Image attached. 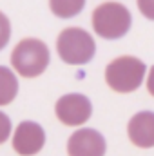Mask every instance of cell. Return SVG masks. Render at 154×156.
Instances as JSON below:
<instances>
[{"mask_svg": "<svg viewBox=\"0 0 154 156\" xmlns=\"http://www.w3.org/2000/svg\"><path fill=\"white\" fill-rule=\"evenodd\" d=\"M132 16L121 2H103L93 11V29L105 40H118L131 31Z\"/></svg>", "mask_w": 154, "mask_h": 156, "instance_id": "obj_1", "label": "cell"}, {"mask_svg": "<svg viewBox=\"0 0 154 156\" xmlns=\"http://www.w3.org/2000/svg\"><path fill=\"white\" fill-rule=\"evenodd\" d=\"M11 129H13V127H11L9 116L0 111V145H2L4 142H7V138L11 136Z\"/></svg>", "mask_w": 154, "mask_h": 156, "instance_id": "obj_12", "label": "cell"}, {"mask_svg": "<svg viewBox=\"0 0 154 156\" xmlns=\"http://www.w3.org/2000/svg\"><path fill=\"white\" fill-rule=\"evenodd\" d=\"M49 7L53 15H56L58 18H73L78 13H82V9L85 7V2L83 0H53L49 2Z\"/></svg>", "mask_w": 154, "mask_h": 156, "instance_id": "obj_10", "label": "cell"}, {"mask_svg": "<svg viewBox=\"0 0 154 156\" xmlns=\"http://www.w3.org/2000/svg\"><path fill=\"white\" fill-rule=\"evenodd\" d=\"M147 91H149L151 96H154V66L151 67L149 76H147Z\"/></svg>", "mask_w": 154, "mask_h": 156, "instance_id": "obj_14", "label": "cell"}, {"mask_svg": "<svg viewBox=\"0 0 154 156\" xmlns=\"http://www.w3.org/2000/svg\"><path fill=\"white\" fill-rule=\"evenodd\" d=\"M9 38H11V22H9V18L0 11V51L7 45Z\"/></svg>", "mask_w": 154, "mask_h": 156, "instance_id": "obj_11", "label": "cell"}, {"mask_svg": "<svg viewBox=\"0 0 154 156\" xmlns=\"http://www.w3.org/2000/svg\"><path fill=\"white\" fill-rule=\"evenodd\" d=\"M49 60H51L49 47L38 38L20 40L11 53L13 69L24 78L40 76L47 69Z\"/></svg>", "mask_w": 154, "mask_h": 156, "instance_id": "obj_2", "label": "cell"}, {"mask_svg": "<svg viewBox=\"0 0 154 156\" xmlns=\"http://www.w3.org/2000/svg\"><path fill=\"white\" fill-rule=\"evenodd\" d=\"M54 115L67 127H80L91 118L93 104L85 94L69 93L58 98V102L54 104Z\"/></svg>", "mask_w": 154, "mask_h": 156, "instance_id": "obj_5", "label": "cell"}, {"mask_svg": "<svg viewBox=\"0 0 154 156\" xmlns=\"http://www.w3.org/2000/svg\"><path fill=\"white\" fill-rule=\"evenodd\" d=\"M18 94V80L15 71L5 66H0V107L9 105Z\"/></svg>", "mask_w": 154, "mask_h": 156, "instance_id": "obj_9", "label": "cell"}, {"mask_svg": "<svg viewBox=\"0 0 154 156\" xmlns=\"http://www.w3.org/2000/svg\"><path fill=\"white\" fill-rule=\"evenodd\" d=\"M107 144L96 129H78L67 140L69 156H105Z\"/></svg>", "mask_w": 154, "mask_h": 156, "instance_id": "obj_7", "label": "cell"}, {"mask_svg": "<svg viewBox=\"0 0 154 156\" xmlns=\"http://www.w3.org/2000/svg\"><path fill=\"white\" fill-rule=\"evenodd\" d=\"M127 136L131 144L140 149H152L154 147V113L152 111H140L129 120L127 123Z\"/></svg>", "mask_w": 154, "mask_h": 156, "instance_id": "obj_8", "label": "cell"}, {"mask_svg": "<svg viewBox=\"0 0 154 156\" xmlns=\"http://www.w3.org/2000/svg\"><path fill=\"white\" fill-rule=\"evenodd\" d=\"M44 145H45V133L40 123L24 120L16 125L13 134V149L16 154L35 156L44 149Z\"/></svg>", "mask_w": 154, "mask_h": 156, "instance_id": "obj_6", "label": "cell"}, {"mask_svg": "<svg viewBox=\"0 0 154 156\" xmlns=\"http://www.w3.org/2000/svg\"><path fill=\"white\" fill-rule=\"evenodd\" d=\"M145 71H147L145 62H142L136 56L123 55L107 64L105 82L116 93H121V94L132 93L142 85L145 78Z\"/></svg>", "mask_w": 154, "mask_h": 156, "instance_id": "obj_3", "label": "cell"}, {"mask_svg": "<svg viewBox=\"0 0 154 156\" xmlns=\"http://www.w3.org/2000/svg\"><path fill=\"white\" fill-rule=\"evenodd\" d=\"M58 56L69 66H85L96 53L93 37L82 27H65L56 38Z\"/></svg>", "mask_w": 154, "mask_h": 156, "instance_id": "obj_4", "label": "cell"}, {"mask_svg": "<svg viewBox=\"0 0 154 156\" xmlns=\"http://www.w3.org/2000/svg\"><path fill=\"white\" fill-rule=\"evenodd\" d=\"M138 9H140V13L145 18L154 20V0H140L138 2Z\"/></svg>", "mask_w": 154, "mask_h": 156, "instance_id": "obj_13", "label": "cell"}]
</instances>
